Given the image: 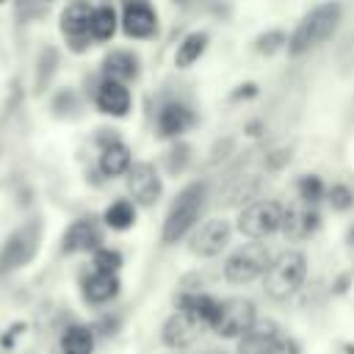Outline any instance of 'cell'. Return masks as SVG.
<instances>
[{
	"label": "cell",
	"mask_w": 354,
	"mask_h": 354,
	"mask_svg": "<svg viewBox=\"0 0 354 354\" xmlns=\"http://www.w3.org/2000/svg\"><path fill=\"white\" fill-rule=\"evenodd\" d=\"M340 19H343V6L337 0H326V3L313 6L301 17V22L293 28V33L288 36V55L299 58V55L315 50L318 44L329 41L335 36Z\"/></svg>",
	"instance_id": "obj_1"
},
{
	"label": "cell",
	"mask_w": 354,
	"mask_h": 354,
	"mask_svg": "<svg viewBox=\"0 0 354 354\" xmlns=\"http://www.w3.org/2000/svg\"><path fill=\"white\" fill-rule=\"evenodd\" d=\"M205 199H207V183H202V180L188 183L174 196V202L166 213V221H163V235H160L163 243H177L196 227V221L205 210Z\"/></svg>",
	"instance_id": "obj_2"
},
{
	"label": "cell",
	"mask_w": 354,
	"mask_h": 354,
	"mask_svg": "<svg viewBox=\"0 0 354 354\" xmlns=\"http://www.w3.org/2000/svg\"><path fill=\"white\" fill-rule=\"evenodd\" d=\"M304 277H307V257L301 252H282L268 263L263 288L271 299L282 301L301 288Z\"/></svg>",
	"instance_id": "obj_3"
},
{
	"label": "cell",
	"mask_w": 354,
	"mask_h": 354,
	"mask_svg": "<svg viewBox=\"0 0 354 354\" xmlns=\"http://www.w3.org/2000/svg\"><path fill=\"white\" fill-rule=\"evenodd\" d=\"M41 243V221L30 218L25 224H19L14 232H8V238L0 246V271H17L22 266H28Z\"/></svg>",
	"instance_id": "obj_4"
},
{
	"label": "cell",
	"mask_w": 354,
	"mask_h": 354,
	"mask_svg": "<svg viewBox=\"0 0 354 354\" xmlns=\"http://www.w3.org/2000/svg\"><path fill=\"white\" fill-rule=\"evenodd\" d=\"M282 210L285 207L277 199H254L238 213V232L252 241H263L282 230Z\"/></svg>",
	"instance_id": "obj_5"
},
{
	"label": "cell",
	"mask_w": 354,
	"mask_h": 354,
	"mask_svg": "<svg viewBox=\"0 0 354 354\" xmlns=\"http://www.w3.org/2000/svg\"><path fill=\"white\" fill-rule=\"evenodd\" d=\"M268 263H271V254H268L266 243H257V241H254V243H243L241 249H235V252L227 257V263H224V277H227V282H232V285H246V282L257 279L260 274H266Z\"/></svg>",
	"instance_id": "obj_6"
},
{
	"label": "cell",
	"mask_w": 354,
	"mask_h": 354,
	"mask_svg": "<svg viewBox=\"0 0 354 354\" xmlns=\"http://www.w3.org/2000/svg\"><path fill=\"white\" fill-rule=\"evenodd\" d=\"M91 6L86 0H72L61 17H58V28H61V36L66 39V47L72 53H86L91 47Z\"/></svg>",
	"instance_id": "obj_7"
},
{
	"label": "cell",
	"mask_w": 354,
	"mask_h": 354,
	"mask_svg": "<svg viewBox=\"0 0 354 354\" xmlns=\"http://www.w3.org/2000/svg\"><path fill=\"white\" fill-rule=\"evenodd\" d=\"M254 326V304L246 299H227L218 304V315L210 329H216L224 337L246 335Z\"/></svg>",
	"instance_id": "obj_8"
},
{
	"label": "cell",
	"mask_w": 354,
	"mask_h": 354,
	"mask_svg": "<svg viewBox=\"0 0 354 354\" xmlns=\"http://www.w3.org/2000/svg\"><path fill=\"white\" fill-rule=\"evenodd\" d=\"M127 191L133 196L136 205L141 207H152L158 199H160V191H163V183H160V174L152 163L147 160H138L127 169Z\"/></svg>",
	"instance_id": "obj_9"
},
{
	"label": "cell",
	"mask_w": 354,
	"mask_h": 354,
	"mask_svg": "<svg viewBox=\"0 0 354 354\" xmlns=\"http://www.w3.org/2000/svg\"><path fill=\"white\" fill-rule=\"evenodd\" d=\"M102 136H97V141H100V160H97V166H100V171L105 174V177H124L127 174V169L133 166V155H130V147L113 133V130H100Z\"/></svg>",
	"instance_id": "obj_10"
},
{
	"label": "cell",
	"mask_w": 354,
	"mask_h": 354,
	"mask_svg": "<svg viewBox=\"0 0 354 354\" xmlns=\"http://www.w3.org/2000/svg\"><path fill=\"white\" fill-rule=\"evenodd\" d=\"M94 105L100 113L105 116H113V119H124L133 108V94L127 88V83H119V80H111V77H102L97 91H94Z\"/></svg>",
	"instance_id": "obj_11"
},
{
	"label": "cell",
	"mask_w": 354,
	"mask_h": 354,
	"mask_svg": "<svg viewBox=\"0 0 354 354\" xmlns=\"http://www.w3.org/2000/svg\"><path fill=\"white\" fill-rule=\"evenodd\" d=\"M119 25L130 39H152L158 33V14L147 0H130L124 3Z\"/></svg>",
	"instance_id": "obj_12"
},
{
	"label": "cell",
	"mask_w": 354,
	"mask_h": 354,
	"mask_svg": "<svg viewBox=\"0 0 354 354\" xmlns=\"http://www.w3.org/2000/svg\"><path fill=\"white\" fill-rule=\"evenodd\" d=\"M321 227V216L315 205H307L299 199V205H288L282 210V232L290 241H304Z\"/></svg>",
	"instance_id": "obj_13"
},
{
	"label": "cell",
	"mask_w": 354,
	"mask_h": 354,
	"mask_svg": "<svg viewBox=\"0 0 354 354\" xmlns=\"http://www.w3.org/2000/svg\"><path fill=\"white\" fill-rule=\"evenodd\" d=\"M230 221L224 218H210L202 227L194 230L191 235V252L199 257H216L227 243H230Z\"/></svg>",
	"instance_id": "obj_14"
},
{
	"label": "cell",
	"mask_w": 354,
	"mask_h": 354,
	"mask_svg": "<svg viewBox=\"0 0 354 354\" xmlns=\"http://www.w3.org/2000/svg\"><path fill=\"white\" fill-rule=\"evenodd\" d=\"M196 122L191 105L180 102V100H171V102H163L160 111H158V119H155V127H158V136L160 138H180L185 130H191Z\"/></svg>",
	"instance_id": "obj_15"
},
{
	"label": "cell",
	"mask_w": 354,
	"mask_h": 354,
	"mask_svg": "<svg viewBox=\"0 0 354 354\" xmlns=\"http://www.w3.org/2000/svg\"><path fill=\"white\" fill-rule=\"evenodd\" d=\"M102 243V232L94 218H75L61 238V252L64 254H77V252H94Z\"/></svg>",
	"instance_id": "obj_16"
},
{
	"label": "cell",
	"mask_w": 354,
	"mask_h": 354,
	"mask_svg": "<svg viewBox=\"0 0 354 354\" xmlns=\"http://www.w3.org/2000/svg\"><path fill=\"white\" fill-rule=\"evenodd\" d=\"M205 329H207V324H202L196 315H191V313H185V310H177V313L163 324V340H166V346L185 348V346H191Z\"/></svg>",
	"instance_id": "obj_17"
},
{
	"label": "cell",
	"mask_w": 354,
	"mask_h": 354,
	"mask_svg": "<svg viewBox=\"0 0 354 354\" xmlns=\"http://www.w3.org/2000/svg\"><path fill=\"white\" fill-rule=\"evenodd\" d=\"M138 72H141L138 55L130 53V50H111L102 58V77H111V80H119V83H130V80L138 77Z\"/></svg>",
	"instance_id": "obj_18"
},
{
	"label": "cell",
	"mask_w": 354,
	"mask_h": 354,
	"mask_svg": "<svg viewBox=\"0 0 354 354\" xmlns=\"http://www.w3.org/2000/svg\"><path fill=\"white\" fill-rule=\"evenodd\" d=\"M119 293V277L111 274V271H91L86 279H83V296L86 301L91 304H105L111 301L113 296Z\"/></svg>",
	"instance_id": "obj_19"
},
{
	"label": "cell",
	"mask_w": 354,
	"mask_h": 354,
	"mask_svg": "<svg viewBox=\"0 0 354 354\" xmlns=\"http://www.w3.org/2000/svg\"><path fill=\"white\" fill-rule=\"evenodd\" d=\"M277 337H279V332L271 324H257L254 321V326L246 335H241L238 354H268L271 346L277 343Z\"/></svg>",
	"instance_id": "obj_20"
},
{
	"label": "cell",
	"mask_w": 354,
	"mask_h": 354,
	"mask_svg": "<svg viewBox=\"0 0 354 354\" xmlns=\"http://www.w3.org/2000/svg\"><path fill=\"white\" fill-rule=\"evenodd\" d=\"M207 41H210V36H207L205 30H191V33L183 36V41L177 44V50H174V64H177L180 69L194 66V64L205 55Z\"/></svg>",
	"instance_id": "obj_21"
},
{
	"label": "cell",
	"mask_w": 354,
	"mask_h": 354,
	"mask_svg": "<svg viewBox=\"0 0 354 354\" xmlns=\"http://www.w3.org/2000/svg\"><path fill=\"white\" fill-rule=\"evenodd\" d=\"M119 28V14L113 6H97L91 11V39L94 41H111Z\"/></svg>",
	"instance_id": "obj_22"
},
{
	"label": "cell",
	"mask_w": 354,
	"mask_h": 354,
	"mask_svg": "<svg viewBox=\"0 0 354 354\" xmlns=\"http://www.w3.org/2000/svg\"><path fill=\"white\" fill-rule=\"evenodd\" d=\"M61 351L64 354H91L94 351V332L88 326L72 324L61 335Z\"/></svg>",
	"instance_id": "obj_23"
},
{
	"label": "cell",
	"mask_w": 354,
	"mask_h": 354,
	"mask_svg": "<svg viewBox=\"0 0 354 354\" xmlns=\"http://www.w3.org/2000/svg\"><path fill=\"white\" fill-rule=\"evenodd\" d=\"M102 221H105V227H111V230H116V232L130 230V227L136 224V202H130V199H116V202H111V205L105 207V213H102Z\"/></svg>",
	"instance_id": "obj_24"
},
{
	"label": "cell",
	"mask_w": 354,
	"mask_h": 354,
	"mask_svg": "<svg viewBox=\"0 0 354 354\" xmlns=\"http://www.w3.org/2000/svg\"><path fill=\"white\" fill-rule=\"evenodd\" d=\"M58 69V53L53 47H44L36 58V91H44Z\"/></svg>",
	"instance_id": "obj_25"
},
{
	"label": "cell",
	"mask_w": 354,
	"mask_h": 354,
	"mask_svg": "<svg viewBox=\"0 0 354 354\" xmlns=\"http://www.w3.org/2000/svg\"><path fill=\"white\" fill-rule=\"evenodd\" d=\"M296 191H299V199L307 202V205H315V202H321L326 196V185H324V180L318 174H301L296 180Z\"/></svg>",
	"instance_id": "obj_26"
},
{
	"label": "cell",
	"mask_w": 354,
	"mask_h": 354,
	"mask_svg": "<svg viewBox=\"0 0 354 354\" xmlns=\"http://www.w3.org/2000/svg\"><path fill=\"white\" fill-rule=\"evenodd\" d=\"M252 47H254V53H260V55H274V53H279L282 47H288V33L279 30V28L266 30V33H260V36L252 41Z\"/></svg>",
	"instance_id": "obj_27"
},
{
	"label": "cell",
	"mask_w": 354,
	"mask_h": 354,
	"mask_svg": "<svg viewBox=\"0 0 354 354\" xmlns=\"http://www.w3.org/2000/svg\"><path fill=\"white\" fill-rule=\"evenodd\" d=\"M326 202H329L332 210L346 213V210L354 207V191H351L346 183H335V185L326 188Z\"/></svg>",
	"instance_id": "obj_28"
},
{
	"label": "cell",
	"mask_w": 354,
	"mask_h": 354,
	"mask_svg": "<svg viewBox=\"0 0 354 354\" xmlns=\"http://www.w3.org/2000/svg\"><path fill=\"white\" fill-rule=\"evenodd\" d=\"M188 163H191V147L183 144V141H177V144L166 152V171H169V174H183Z\"/></svg>",
	"instance_id": "obj_29"
},
{
	"label": "cell",
	"mask_w": 354,
	"mask_h": 354,
	"mask_svg": "<svg viewBox=\"0 0 354 354\" xmlns=\"http://www.w3.org/2000/svg\"><path fill=\"white\" fill-rule=\"evenodd\" d=\"M80 111V100L72 88H61L55 97H53V113L55 116H75Z\"/></svg>",
	"instance_id": "obj_30"
},
{
	"label": "cell",
	"mask_w": 354,
	"mask_h": 354,
	"mask_svg": "<svg viewBox=\"0 0 354 354\" xmlns=\"http://www.w3.org/2000/svg\"><path fill=\"white\" fill-rule=\"evenodd\" d=\"M91 266H94L97 271H111V274H116V271L122 268V254H119L116 249H108V246H100V249H94V257H91Z\"/></svg>",
	"instance_id": "obj_31"
},
{
	"label": "cell",
	"mask_w": 354,
	"mask_h": 354,
	"mask_svg": "<svg viewBox=\"0 0 354 354\" xmlns=\"http://www.w3.org/2000/svg\"><path fill=\"white\" fill-rule=\"evenodd\" d=\"M257 91H260V88H257V83H252V80H249V83H241V86H235V91L230 94V100H232V102H241V100H252V97H257Z\"/></svg>",
	"instance_id": "obj_32"
},
{
	"label": "cell",
	"mask_w": 354,
	"mask_h": 354,
	"mask_svg": "<svg viewBox=\"0 0 354 354\" xmlns=\"http://www.w3.org/2000/svg\"><path fill=\"white\" fill-rule=\"evenodd\" d=\"M290 160V149H274L271 155H266V166L268 169H282Z\"/></svg>",
	"instance_id": "obj_33"
},
{
	"label": "cell",
	"mask_w": 354,
	"mask_h": 354,
	"mask_svg": "<svg viewBox=\"0 0 354 354\" xmlns=\"http://www.w3.org/2000/svg\"><path fill=\"white\" fill-rule=\"evenodd\" d=\"M268 354H299V348H296V343H293V340L277 337V343L271 346V351H268Z\"/></svg>",
	"instance_id": "obj_34"
},
{
	"label": "cell",
	"mask_w": 354,
	"mask_h": 354,
	"mask_svg": "<svg viewBox=\"0 0 354 354\" xmlns=\"http://www.w3.org/2000/svg\"><path fill=\"white\" fill-rule=\"evenodd\" d=\"M260 127H263L260 122H249V124H246V133H249V136H260Z\"/></svg>",
	"instance_id": "obj_35"
},
{
	"label": "cell",
	"mask_w": 354,
	"mask_h": 354,
	"mask_svg": "<svg viewBox=\"0 0 354 354\" xmlns=\"http://www.w3.org/2000/svg\"><path fill=\"white\" fill-rule=\"evenodd\" d=\"M174 3H180V6H188V3H191V0H174Z\"/></svg>",
	"instance_id": "obj_36"
},
{
	"label": "cell",
	"mask_w": 354,
	"mask_h": 354,
	"mask_svg": "<svg viewBox=\"0 0 354 354\" xmlns=\"http://www.w3.org/2000/svg\"><path fill=\"white\" fill-rule=\"evenodd\" d=\"M207 354H221V351H207Z\"/></svg>",
	"instance_id": "obj_37"
},
{
	"label": "cell",
	"mask_w": 354,
	"mask_h": 354,
	"mask_svg": "<svg viewBox=\"0 0 354 354\" xmlns=\"http://www.w3.org/2000/svg\"><path fill=\"white\" fill-rule=\"evenodd\" d=\"M3 3H6V0H0V6H3Z\"/></svg>",
	"instance_id": "obj_38"
},
{
	"label": "cell",
	"mask_w": 354,
	"mask_h": 354,
	"mask_svg": "<svg viewBox=\"0 0 354 354\" xmlns=\"http://www.w3.org/2000/svg\"><path fill=\"white\" fill-rule=\"evenodd\" d=\"M44 3H50V0H44Z\"/></svg>",
	"instance_id": "obj_39"
}]
</instances>
